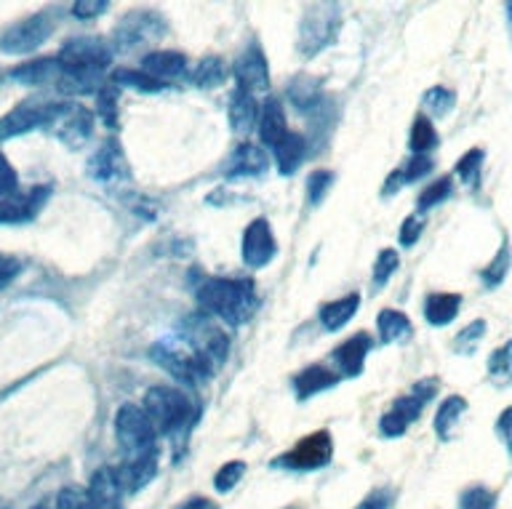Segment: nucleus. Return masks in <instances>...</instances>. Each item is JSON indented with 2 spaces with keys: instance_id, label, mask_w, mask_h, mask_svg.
<instances>
[{
  "instance_id": "bb28decb",
  "label": "nucleus",
  "mask_w": 512,
  "mask_h": 509,
  "mask_svg": "<svg viewBox=\"0 0 512 509\" xmlns=\"http://www.w3.org/2000/svg\"><path fill=\"white\" fill-rule=\"evenodd\" d=\"M360 307V294H347L342 299H334L320 307V323L328 328V331H339L352 320V315L358 312Z\"/></svg>"
},
{
  "instance_id": "79ce46f5",
  "label": "nucleus",
  "mask_w": 512,
  "mask_h": 509,
  "mask_svg": "<svg viewBox=\"0 0 512 509\" xmlns=\"http://www.w3.org/2000/svg\"><path fill=\"white\" fill-rule=\"evenodd\" d=\"M400 264V256L398 251H392V248H384L382 254L376 256V264H374V291L384 288L390 283L392 272L398 270Z\"/></svg>"
},
{
  "instance_id": "f8f14e48",
  "label": "nucleus",
  "mask_w": 512,
  "mask_h": 509,
  "mask_svg": "<svg viewBox=\"0 0 512 509\" xmlns=\"http://www.w3.org/2000/svg\"><path fill=\"white\" fill-rule=\"evenodd\" d=\"M48 131L67 147H80L88 142V136L94 131V112H88L78 102H62Z\"/></svg>"
},
{
  "instance_id": "4468645a",
  "label": "nucleus",
  "mask_w": 512,
  "mask_h": 509,
  "mask_svg": "<svg viewBox=\"0 0 512 509\" xmlns=\"http://www.w3.org/2000/svg\"><path fill=\"white\" fill-rule=\"evenodd\" d=\"M88 176L104 187H115L128 179V160L126 152L120 147L118 139H107V142L94 152V158L88 160Z\"/></svg>"
},
{
  "instance_id": "c85d7f7f",
  "label": "nucleus",
  "mask_w": 512,
  "mask_h": 509,
  "mask_svg": "<svg viewBox=\"0 0 512 509\" xmlns=\"http://www.w3.org/2000/svg\"><path fill=\"white\" fill-rule=\"evenodd\" d=\"M432 171V160L427 155H414L408 160L406 166H400L398 171H392L390 179L384 182L382 195H395L400 187H406L408 182H419L422 176H427Z\"/></svg>"
},
{
  "instance_id": "20e7f679",
  "label": "nucleus",
  "mask_w": 512,
  "mask_h": 509,
  "mask_svg": "<svg viewBox=\"0 0 512 509\" xmlns=\"http://www.w3.org/2000/svg\"><path fill=\"white\" fill-rule=\"evenodd\" d=\"M150 360L158 363L166 374L187 384V387H200V384H206L214 376L211 366L200 358V352L192 347L190 339L184 334L163 336L160 342L152 344Z\"/></svg>"
},
{
  "instance_id": "423d86ee",
  "label": "nucleus",
  "mask_w": 512,
  "mask_h": 509,
  "mask_svg": "<svg viewBox=\"0 0 512 509\" xmlns=\"http://www.w3.org/2000/svg\"><path fill=\"white\" fill-rule=\"evenodd\" d=\"M168 32L166 19L158 14V11H131L115 24V30L110 35V43L107 46L112 51H120V54H128L134 48H142L152 40H160Z\"/></svg>"
},
{
  "instance_id": "9d476101",
  "label": "nucleus",
  "mask_w": 512,
  "mask_h": 509,
  "mask_svg": "<svg viewBox=\"0 0 512 509\" xmlns=\"http://www.w3.org/2000/svg\"><path fill=\"white\" fill-rule=\"evenodd\" d=\"M56 30V16L54 11H40V14H32L22 22L11 24L3 35H0V51L3 54H30L38 46H43Z\"/></svg>"
},
{
  "instance_id": "49530a36",
  "label": "nucleus",
  "mask_w": 512,
  "mask_h": 509,
  "mask_svg": "<svg viewBox=\"0 0 512 509\" xmlns=\"http://www.w3.org/2000/svg\"><path fill=\"white\" fill-rule=\"evenodd\" d=\"M16 192H22L19 187V176H16L14 166L8 163V158L0 152V198H11Z\"/></svg>"
},
{
  "instance_id": "4c0bfd02",
  "label": "nucleus",
  "mask_w": 512,
  "mask_h": 509,
  "mask_svg": "<svg viewBox=\"0 0 512 509\" xmlns=\"http://www.w3.org/2000/svg\"><path fill=\"white\" fill-rule=\"evenodd\" d=\"M334 171H326V168H318L307 176V203L310 206H320L326 200L328 190L334 187Z\"/></svg>"
},
{
  "instance_id": "cd10ccee",
  "label": "nucleus",
  "mask_w": 512,
  "mask_h": 509,
  "mask_svg": "<svg viewBox=\"0 0 512 509\" xmlns=\"http://www.w3.org/2000/svg\"><path fill=\"white\" fill-rule=\"evenodd\" d=\"M462 296L459 294H430L424 299V318L432 326H448L459 315Z\"/></svg>"
},
{
  "instance_id": "37998d69",
  "label": "nucleus",
  "mask_w": 512,
  "mask_h": 509,
  "mask_svg": "<svg viewBox=\"0 0 512 509\" xmlns=\"http://www.w3.org/2000/svg\"><path fill=\"white\" fill-rule=\"evenodd\" d=\"M246 475V462H227L222 464V470L214 475V486L219 494H230L232 488L238 486Z\"/></svg>"
},
{
  "instance_id": "9b49d317",
  "label": "nucleus",
  "mask_w": 512,
  "mask_h": 509,
  "mask_svg": "<svg viewBox=\"0 0 512 509\" xmlns=\"http://www.w3.org/2000/svg\"><path fill=\"white\" fill-rule=\"evenodd\" d=\"M59 107L62 102H40V99H27V102L16 104L14 110H8L0 118V142L30 134L38 128H48L54 123Z\"/></svg>"
},
{
  "instance_id": "f704fd0d",
  "label": "nucleus",
  "mask_w": 512,
  "mask_h": 509,
  "mask_svg": "<svg viewBox=\"0 0 512 509\" xmlns=\"http://www.w3.org/2000/svg\"><path fill=\"white\" fill-rule=\"evenodd\" d=\"M110 83H115L118 88H134L139 94H158L163 91V83L158 80H152L150 75H144L142 70H126V67H120V70L112 72Z\"/></svg>"
},
{
  "instance_id": "e433bc0d",
  "label": "nucleus",
  "mask_w": 512,
  "mask_h": 509,
  "mask_svg": "<svg viewBox=\"0 0 512 509\" xmlns=\"http://www.w3.org/2000/svg\"><path fill=\"white\" fill-rule=\"evenodd\" d=\"M507 272H510V246H507V238H502V246L496 251V259L488 264L486 270L480 272V278L486 283L488 288L502 286L504 278H507Z\"/></svg>"
},
{
  "instance_id": "c9c22d12",
  "label": "nucleus",
  "mask_w": 512,
  "mask_h": 509,
  "mask_svg": "<svg viewBox=\"0 0 512 509\" xmlns=\"http://www.w3.org/2000/svg\"><path fill=\"white\" fill-rule=\"evenodd\" d=\"M118 99L120 88L115 83H110V80L96 91V110H99V118H102L104 126L118 128Z\"/></svg>"
},
{
  "instance_id": "b1692460",
  "label": "nucleus",
  "mask_w": 512,
  "mask_h": 509,
  "mask_svg": "<svg viewBox=\"0 0 512 509\" xmlns=\"http://www.w3.org/2000/svg\"><path fill=\"white\" fill-rule=\"evenodd\" d=\"M286 134L288 128L283 104H280L278 99H264L262 110H259V136H262V142L275 147Z\"/></svg>"
},
{
  "instance_id": "3c124183",
  "label": "nucleus",
  "mask_w": 512,
  "mask_h": 509,
  "mask_svg": "<svg viewBox=\"0 0 512 509\" xmlns=\"http://www.w3.org/2000/svg\"><path fill=\"white\" fill-rule=\"evenodd\" d=\"M424 230V222L419 219V216H408L406 222H403V227H400V246L411 248L419 240V235H422Z\"/></svg>"
},
{
  "instance_id": "bf43d9fd",
  "label": "nucleus",
  "mask_w": 512,
  "mask_h": 509,
  "mask_svg": "<svg viewBox=\"0 0 512 509\" xmlns=\"http://www.w3.org/2000/svg\"><path fill=\"white\" fill-rule=\"evenodd\" d=\"M288 509H294V507H288Z\"/></svg>"
},
{
  "instance_id": "4d7b16f0",
  "label": "nucleus",
  "mask_w": 512,
  "mask_h": 509,
  "mask_svg": "<svg viewBox=\"0 0 512 509\" xmlns=\"http://www.w3.org/2000/svg\"><path fill=\"white\" fill-rule=\"evenodd\" d=\"M32 509H51V507H48V504H35Z\"/></svg>"
},
{
  "instance_id": "c756f323",
  "label": "nucleus",
  "mask_w": 512,
  "mask_h": 509,
  "mask_svg": "<svg viewBox=\"0 0 512 509\" xmlns=\"http://www.w3.org/2000/svg\"><path fill=\"white\" fill-rule=\"evenodd\" d=\"M376 328H379V334H382L384 344L400 342V339H408L411 336V320L398 310H382L379 312V318H376Z\"/></svg>"
},
{
  "instance_id": "6e6552de",
  "label": "nucleus",
  "mask_w": 512,
  "mask_h": 509,
  "mask_svg": "<svg viewBox=\"0 0 512 509\" xmlns=\"http://www.w3.org/2000/svg\"><path fill=\"white\" fill-rule=\"evenodd\" d=\"M435 392H438V382L435 379H424V382L414 384V390L408 392V395L395 400L390 411L379 422V430H382L384 438H400V435H406L408 427L422 416L424 406L435 398Z\"/></svg>"
},
{
  "instance_id": "39448f33",
  "label": "nucleus",
  "mask_w": 512,
  "mask_h": 509,
  "mask_svg": "<svg viewBox=\"0 0 512 509\" xmlns=\"http://www.w3.org/2000/svg\"><path fill=\"white\" fill-rule=\"evenodd\" d=\"M342 30V6L339 3H312L299 22V54L304 59L326 51Z\"/></svg>"
},
{
  "instance_id": "1a4fd4ad",
  "label": "nucleus",
  "mask_w": 512,
  "mask_h": 509,
  "mask_svg": "<svg viewBox=\"0 0 512 509\" xmlns=\"http://www.w3.org/2000/svg\"><path fill=\"white\" fill-rule=\"evenodd\" d=\"M115 438L120 443L123 459L147 454V451L158 448V432L152 430L150 419L144 416L142 406H134V403L120 406L118 416H115Z\"/></svg>"
},
{
  "instance_id": "ddd939ff",
  "label": "nucleus",
  "mask_w": 512,
  "mask_h": 509,
  "mask_svg": "<svg viewBox=\"0 0 512 509\" xmlns=\"http://www.w3.org/2000/svg\"><path fill=\"white\" fill-rule=\"evenodd\" d=\"M232 75L238 80V86L235 88H243V91H248L251 96L264 94V91L270 88V67H267L262 46H259L256 40H251V43L240 51V56L235 59V64H232Z\"/></svg>"
},
{
  "instance_id": "6ab92c4d",
  "label": "nucleus",
  "mask_w": 512,
  "mask_h": 509,
  "mask_svg": "<svg viewBox=\"0 0 512 509\" xmlns=\"http://www.w3.org/2000/svg\"><path fill=\"white\" fill-rule=\"evenodd\" d=\"M86 496L91 509H123V488H120L112 467H102L94 472Z\"/></svg>"
},
{
  "instance_id": "09e8293b",
  "label": "nucleus",
  "mask_w": 512,
  "mask_h": 509,
  "mask_svg": "<svg viewBox=\"0 0 512 509\" xmlns=\"http://www.w3.org/2000/svg\"><path fill=\"white\" fill-rule=\"evenodd\" d=\"M510 350L512 344L504 342L499 350L491 355V360H488V374L491 376H499V379H510Z\"/></svg>"
},
{
  "instance_id": "f257e3e1",
  "label": "nucleus",
  "mask_w": 512,
  "mask_h": 509,
  "mask_svg": "<svg viewBox=\"0 0 512 509\" xmlns=\"http://www.w3.org/2000/svg\"><path fill=\"white\" fill-rule=\"evenodd\" d=\"M59 64H62V80L59 91L64 94H96L107 83L104 70L110 67L112 48L107 40L96 35H80V38L67 40L59 51Z\"/></svg>"
},
{
  "instance_id": "603ef678",
  "label": "nucleus",
  "mask_w": 512,
  "mask_h": 509,
  "mask_svg": "<svg viewBox=\"0 0 512 509\" xmlns=\"http://www.w3.org/2000/svg\"><path fill=\"white\" fill-rule=\"evenodd\" d=\"M19 272H22V262H19L16 256L0 254V291H3Z\"/></svg>"
},
{
  "instance_id": "473e14b6",
  "label": "nucleus",
  "mask_w": 512,
  "mask_h": 509,
  "mask_svg": "<svg viewBox=\"0 0 512 509\" xmlns=\"http://www.w3.org/2000/svg\"><path fill=\"white\" fill-rule=\"evenodd\" d=\"M288 99L296 104V110L310 112L320 107V83L318 78H294L288 86Z\"/></svg>"
},
{
  "instance_id": "0eeeda50",
  "label": "nucleus",
  "mask_w": 512,
  "mask_h": 509,
  "mask_svg": "<svg viewBox=\"0 0 512 509\" xmlns=\"http://www.w3.org/2000/svg\"><path fill=\"white\" fill-rule=\"evenodd\" d=\"M331 459H334V440H331V432L318 430L310 432L307 438L296 440L286 454H280L278 459L272 462V467H280V470L288 472H315L328 467Z\"/></svg>"
},
{
  "instance_id": "ea45409f",
  "label": "nucleus",
  "mask_w": 512,
  "mask_h": 509,
  "mask_svg": "<svg viewBox=\"0 0 512 509\" xmlns=\"http://www.w3.org/2000/svg\"><path fill=\"white\" fill-rule=\"evenodd\" d=\"M480 168H483V150H470L464 152L459 163H456V176H462V182L467 187H478Z\"/></svg>"
},
{
  "instance_id": "2eb2a0df",
  "label": "nucleus",
  "mask_w": 512,
  "mask_h": 509,
  "mask_svg": "<svg viewBox=\"0 0 512 509\" xmlns=\"http://www.w3.org/2000/svg\"><path fill=\"white\" fill-rule=\"evenodd\" d=\"M51 187L35 184L27 192H16L11 198H0V224H27L46 206Z\"/></svg>"
},
{
  "instance_id": "5701e85b",
  "label": "nucleus",
  "mask_w": 512,
  "mask_h": 509,
  "mask_svg": "<svg viewBox=\"0 0 512 509\" xmlns=\"http://www.w3.org/2000/svg\"><path fill=\"white\" fill-rule=\"evenodd\" d=\"M334 384H339V374H334L326 366H307L294 376V390L299 400H307L312 395H318V392L331 390Z\"/></svg>"
},
{
  "instance_id": "7c9ffc66",
  "label": "nucleus",
  "mask_w": 512,
  "mask_h": 509,
  "mask_svg": "<svg viewBox=\"0 0 512 509\" xmlns=\"http://www.w3.org/2000/svg\"><path fill=\"white\" fill-rule=\"evenodd\" d=\"M464 411H467V400L462 395H451L448 400H443V406L435 414V432H438L440 440H451L456 422H459V416Z\"/></svg>"
},
{
  "instance_id": "13d9d810",
  "label": "nucleus",
  "mask_w": 512,
  "mask_h": 509,
  "mask_svg": "<svg viewBox=\"0 0 512 509\" xmlns=\"http://www.w3.org/2000/svg\"><path fill=\"white\" fill-rule=\"evenodd\" d=\"M0 78H6V72H3V70H0Z\"/></svg>"
},
{
  "instance_id": "6e6d98bb",
  "label": "nucleus",
  "mask_w": 512,
  "mask_h": 509,
  "mask_svg": "<svg viewBox=\"0 0 512 509\" xmlns=\"http://www.w3.org/2000/svg\"><path fill=\"white\" fill-rule=\"evenodd\" d=\"M507 427H510V408H504L502 416H499V424H496V430H499V435H502L504 443L510 440V435H507Z\"/></svg>"
},
{
  "instance_id": "a19ab883",
  "label": "nucleus",
  "mask_w": 512,
  "mask_h": 509,
  "mask_svg": "<svg viewBox=\"0 0 512 509\" xmlns=\"http://www.w3.org/2000/svg\"><path fill=\"white\" fill-rule=\"evenodd\" d=\"M483 334H486V320H472L470 326L462 328L459 336L454 339V352H459V355H472L475 347L480 344V339H483Z\"/></svg>"
},
{
  "instance_id": "a878e982",
  "label": "nucleus",
  "mask_w": 512,
  "mask_h": 509,
  "mask_svg": "<svg viewBox=\"0 0 512 509\" xmlns=\"http://www.w3.org/2000/svg\"><path fill=\"white\" fill-rule=\"evenodd\" d=\"M275 163H278V171L283 176H291L299 168V163L304 160V152H307V139L296 131H288L283 139H280L275 147Z\"/></svg>"
},
{
  "instance_id": "412c9836",
  "label": "nucleus",
  "mask_w": 512,
  "mask_h": 509,
  "mask_svg": "<svg viewBox=\"0 0 512 509\" xmlns=\"http://www.w3.org/2000/svg\"><path fill=\"white\" fill-rule=\"evenodd\" d=\"M368 350H371V336L368 334H355L350 336L347 342H342L339 347L334 350V360L339 371L344 376H360L363 366H366V358H368Z\"/></svg>"
},
{
  "instance_id": "4be33fe9",
  "label": "nucleus",
  "mask_w": 512,
  "mask_h": 509,
  "mask_svg": "<svg viewBox=\"0 0 512 509\" xmlns=\"http://www.w3.org/2000/svg\"><path fill=\"white\" fill-rule=\"evenodd\" d=\"M270 166V160L264 155L262 147L256 144H238L232 158L227 160V171L224 174L230 179H243V176H262Z\"/></svg>"
},
{
  "instance_id": "f3484780",
  "label": "nucleus",
  "mask_w": 512,
  "mask_h": 509,
  "mask_svg": "<svg viewBox=\"0 0 512 509\" xmlns=\"http://www.w3.org/2000/svg\"><path fill=\"white\" fill-rule=\"evenodd\" d=\"M112 470H115V478H118L123 494H136L144 486H150L158 475V448L147 451V454L126 456L120 467H112Z\"/></svg>"
},
{
  "instance_id": "dca6fc26",
  "label": "nucleus",
  "mask_w": 512,
  "mask_h": 509,
  "mask_svg": "<svg viewBox=\"0 0 512 509\" xmlns=\"http://www.w3.org/2000/svg\"><path fill=\"white\" fill-rule=\"evenodd\" d=\"M278 254V243L267 219H254L243 232V262L251 270H262Z\"/></svg>"
},
{
  "instance_id": "de8ad7c7",
  "label": "nucleus",
  "mask_w": 512,
  "mask_h": 509,
  "mask_svg": "<svg viewBox=\"0 0 512 509\" xmlns=\"http://www.w3.org/2000/svg\"><path fill=\"white\" fill-rule=\"evenodd\" d=\"M56 509H91L88 507V496L83 488L67 486L56 496Z\"/></svg>"
},
{
  "instance_id": "5fc2aeb1",
  "label": "nucleus",
  "mask_w": 512,
  "mask_h": 509,
  "mask_svg": "<svg viewBox=\"0 0 512 509\" xmlns=\"http://www.w3.org/2000/svg\"><path fill=\"white\" fill-rule=\"evenodd\" d=\"M179 509H219V504L211 502V499H206V496H195V499L184 502Z\"/></svg>"
},
{
  "instance_id": "864d4df0",
  "label": "nucleus",
  "mask_w": 512,
  "mask_h": 509,
  "mask_svg": "<svg viewBox=\"0 0 512 509\" xmlns=\"http://www.w3.org/2000/svg\"><path fill=\"white\" fill-rule=\"evenodd\" d=\"M390 504H392L390 491H387V488H376V491H371V494H368L355 509H390Z\"/></svg>"
},
{
  "instance_id": "2f4dec72",
  "label": "nucleus",
  "mask_w": 512,
  "mask_h": 509,
  "mask_svg": "<svg viewBox=\"0 0 512 509\" xmlns=\"http://www.w3.org/2000/svg\"><path fill=\"white\" fill-rule=\"evenodd\" d=\"M192 86L198 88H216L222 86L227 80V64L219 56H208V59H200V64L190 72Z\"/></svg>"
},
{
  "instance_id": "58836bf2",
  "label": "nucleus",
  "mask_w": 512,
  "mask_h": 509,
  "mask_svg": "<svg viewBox=\"0 0 512 509\" xmlns=\"http://www.w3.org/2000/svg\"><path fill=\"white\" fill-rule=\"evenodd\" d=\"M454 102H456L454 91H448V88L443 86L430 88V91L424 94V107H427V112H430L432 118H446L448 112L454 110Z\"/></svg>"
},
{
  "instance_id": "393cba45",
  "label": "nucleus",
  "mask_w": 512,
  "mask_h": 509,
  "mask_svg": "<svg viewBox=\"0 0 512 509\" xmlns=\"http://www.w3.org/2000/svg\"><path fill=\"white\" fill-rule=\"evenodd\" d=\"M256 96H251L243 88H235L230 96V126L235 134L246 136L256 126Z\"/></svg>"
},
{
  "instance_id": "a211bd4d",
  "label": "nucleus",
  "mask_w": 512,
  "mask_h": 509,
  "mask_svg": "<svg viewBox=\"0 0 512 509\" xmlns=\"http://www.w3.org/2000/svg\"><path fill=\"white\" fill-rule=\"evenodd\" d=\"M6 78L22 83V86H46V83H56L62 80V64L56 56H43V59H30L6 70Z\"/></svg>"
},
{
  "instance_id": "f03ea898",
  "label": "nucleus",
  "mask_w": 512,
  "mask_h": 509,
  "mask_svg": "<svg viewBox=\"0 0 512 509\" xmlns=\"http://www.w3.org/2000/svg\"><path fill=\"white\" fill-rule=\"evenodd\" d=\"M198 307L208 318H219L230 326L251 320L259 307V296L251 278H206L195 291Z\"/></svg>"
},
{
  "instance_id": "72a5a7b5",
  "label": "nucleus",
  "mask_w": 512,
  "mask_h": 509,
  "mask_svg": "<svg viewBox=\"0 0 512 509\" xmlns=\"http://www.w3.org/2000/svg\"><path fill=\"white\" fill-rule=\"evenodd\" d=\"M438 142L440 136L438 131H435V126H432V120L419 115V118L414 120V126H411V136H408V147H411V152H414V155H427V152L438 147Z\"/></svg>"
},
{
  "instance_id": "8fccbe9b",
  "label": "nucleus",
  "mask_w": 512,
  "mask_h": 509,
  "mask_svg": "<svg viewBox=\"0 0 512 509\" xmlns=\"http://www.w3.org/2000/svg\"><path fill=\"white\" fill-rule=\"evenodd\" d=\"M70 11L78 19H96L102 16L104 11H110V3L107 0H80V3H72Z\"/></svg>"
},
{
  "instance_id": "a18cd8bd",
  "label": "nucleus",
  "mask_w": 512,
  "mask_h": 509,
  "mask_svg": "<svg viewBox=\"0 0 512 509\" xmlns=\"http://www.w3.org/2000/svg\"><path fill=\"white\" fill-rule=\"evenodd\" d=\"M496 494L483 486H472L459 496V509H494Z\"/></svg>"
},
{
  "instance_id": "7ed1b4c3",
  "label": "nucleus",
  "mask_w": 512,
  "mask_h": 509,
  "mask_svg": "<svg viewBox=\"0 0 512 509\" xmlns=\"http://www.w3.org/2000/svg\"><path fill=\"white\" fill-rule=\"evenodd\" d=\"M142 411L150 419L152 430L158 435H168V438L190 432L198 419V408L192 398L179 390H171V387H152L144 392Z\"/></svg>"
},
{
  "instance_id": "aec40b11",
  "label": "nucleus",
  "mask_w": 512,
  "mask_h": 509,
  "mask_svg": "<svg viewBox=\"0 0 512 509\" xmlns=\"http://www.w3.org/2000/svg\"><path fill=\"white\" fill-rule=\"evenodd\" d=\"M142 72L166 86L168 80L182 78L187 72V59L179 51H152L142 59Z\"/></svg>"
},
{
  "instance_id": "c03bdc74",
  "label": "nucleus",
  "mask_w": 512,
  "mask_h": 509,
  "mask_svg": "<svg viewBox=\"0 0 512 509\" xmlns=\"http://www.w3.org/2000/svg\"><path fill=\"white\" fill-rule=\"evenodd\" d=\"M451 187H454V184H451V176H443V179H438L435 184H430V187H427V190L419 195V200H416V208H419L422 214L424 211H430L432 206H438V203H443V200L451 195Z\"/></svg>"
}]
</instances>
